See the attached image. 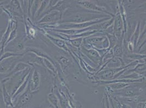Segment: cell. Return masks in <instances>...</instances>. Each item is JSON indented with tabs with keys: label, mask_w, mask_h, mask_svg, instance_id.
<instances>
[{
	"label": "cell",
	"mask_w": 146,
	"mask_h": 108,
	"mask_svg": "<svg viewBox=\"0 0 146 108\" xmlns=\"http://www.w3.org/2000/svg\"><path fill=\"white\" fill-rule=\"evenodd\" d=\"M110 16L103 14L102 12L91 11H84L80 12H72L67 15L64 18L58 22L60 24L63 23H82L96 20L97 19L109 18Z\"/></svg>",
	"instance_id": "1"
},
{
	"label": "cell",
	"mask_w": 146,
	"mask_h": 108,
	"mask_svg": "<svg viewBox=\"0 0 146 108\" xmlns=\"http://www.w3.org/2000/svg\"><path fill=\"white\" fill-rule=\"evenodd\" d=\"M23 61V56H13L0 62V75H6L12 71L19 62Z\"/></svg>",
	"instance_id": "2"
},
{
	"label": "cell",
	"mask_w": 146,
	"mask_h": 108,
	"mask_svg": "<svg viewBox=\"0 0 146 108\" xmlns=\"http://www.w3.org/2000/svg\"><path fill=\"white\" fill-rule=\"evenodd\" d=\"M17 28H18V21L17 19L14 17L9 18L6 29L0 38V57L5 53V45L11 31Z\"/></svg>",
	"instance_id": "3"
},
{
	"label": "cell",
	"mask_w": 146,
	"mask_h": 108,
	"mask_svg": "<svg viewBox=\"0 0 146 108\" xmlns=\"http://www.w3.org/2000/svg\"><path fill=\"white\" fill-rule=\"evenodd\" d=\"M26 46H25L23 38L18 36L14 40L8 43L5 47V52L8 51L15 54H25L26 53Z\"/></svg>",
	"instance_id": "4"
},
{
	"label": "cell",
	"mask_w": 146,
	"mask_h": 108,
	"mask_svg": "<svg viewBox=\"0 0 146 108\" xmlns=\"http://www.w3.org/2000/svg\"><path fill=\"white\" fill-rule=\"evenodd\" d=\"M38 91L33 92L30 89V82L28 85L27 89L24 92L20 95L19 96L18 98L13 102L15 108H24L26 107L29 103H30L31 100L33 96Z\"/></svg>",
	"instance_id": "5"
},
{
	"label": "cell",
	"mask_w": 146,
	"mask_h": 108,
	"mask_svg": "<svg viewBox=\"0 0 146 108\" xmlns=\"http://www.w3.org/2000/svg\"><path fill=\"white\" fill-rule=\"evenodd\" d=\"M3 7L12 14L13 17H23L24 13L19 1L13 0L7 1Z\"/></svg>",
	"instance_id": "6"
},
{
	"label": "cell",
	"mask_w": 146,
	"mask_h": 108,
	"mask_svg": "<svg viewBox=\"0 0 146 108\" xmlns=\"http://www.w3.org/2000/svg\"><path fill=\"white\" fill-rule=\"evenodd\" d=\"M141 87L131 84L121 90H116V94L125 98H131L141 95Z\"/></svg>",
	"instance_id": "7"
},
{
	"label": "cell",
	"mask_w": 146,
	"mask_h": 108,
	"mask_svg": "<svg viewBox=\"0 0 146 108\" xmlns=\"http://www.w3.org/2000/svg\"><path fill=\"white\" fill-rule=\"evenodd\" d=\"M78 4L81 7L86 9V10H88V11L99 12H104L111 15V13L107 11L106 9H105L104 7L98 6L95 3L91 1H78Z\"/></svg>",
	"instance_id": "8"
},
{
	"label": "cell",
	"mask_w": 146,
	"mask_h": 108,
	"mask_svg": "<svg viewBox=\"0 0 146 108\" xmlns=\"http://www.w3.org/2000/svg\"><path fill=\"white\" fill-rule=\"evenodd\" d=\"M41 75L37 69H35L32 73L30 79V89L32 91L35 92L39 91L38 89L40 85Z\"/></svg>",
	"instance_id": "9"
},
{
	"label": "cell",
	"mask_w": 146,
	"mask_h": 108,
	"mask_svg": "<svg viewBox=\"0 0 146 108\" xmlns=\"http://www.w3.org/2000/svg\"><path fill=\"white\" fill-rule=\"evenodd\" d=\"M62 14L58 12L52 11L44 15L42 18L36 22L38 24H48L50 23L54 22L56 21L61 20Z\"/></svg>",
	"instance_id": "10"
},
{
	"label": "cell",
	"mask_w": 146,
	"mask_h": 108,
	"mask_svg": "<svg viewBox=\"0 0 146 108\" xmlns=\"http://www.w3.org/2000/svg\"><path fill=\"white\" fill-rule=\"evenodd\" d=\"M31 68H32V66L27 63H26L23 61L19 62L17 64V65L14 68L12 71L9 72V74H8L7 75H4L5 76L2 79L9 78L17 73L22 72L28 69H31Z\"/></svg>",
	"instance_id": "11"
},
{
	"label": "cell",
	"mask_w": 146,
	"mask_h": 108,
	"mask_svg": "<svg viewBox=\"0 0 146 108\" xmlns=\"http://www.w3.org/2000/svg\"><path fill=\"white\" fill-rule=\"evenodd\" d=\"M1 91L2 92L3 101L5 103L6 108H15L14 105L13 103L12 96L8 92L5 85L3 83H1Z\"/></svg>",
	"instance_id": "12"
},
{
	"label": "cell",
	"mask_w": 146,
	"mask_h": 108,
	"mask_svg": "<svg viewBox=\"0 0 146 108\" xmlns=\"http://www.w3.org/2000/svg\"><path fill=\"white\" fill-rule=\"evenodd\" d=\"M25 53H31L32 54H35L37 56L41 57L42 59H46L47 60L50 61L51 62H52L53 64H54L53 61L50 58L48 54H46L45 52H44L43 50L39 49V48H36L33 47H30L26 46V50Z\"/></svg>",
	"instance_id": "13"
},
{
	"label": "cell",
	"mask_w": 146,
	"mask_h": 108,
	"mask_svg": "<svg viewBox=\"0 0 146 108\" xmlns=\"http://www.w3.org/2000/svg\"><path fill=\"white\" fill-rule=\"evenodd\" d=\"M114 25L113 31L117 37H120L122 34V31L123 28V22L122 20L121 15L120 14H118L114 18Z\"/></svg>",
	"instance_id": "14"
},
{
	"label": "cell",
	"mask_w": 146,
	"mask_h": 108,
	"mask_svg": "<svg viewBox=\"0 0 146 108\" xmlns=\"http://www.w3.org/2000/svg\"><path fill=\"white\" fill-rule=\"evenodd\" d=\"M82 51L84 52L86 55L94 63H99L101 61V56L99 53L95 49H87L86 48L82 47Z\"/></svg>",
	"instance_id": "15"
},
{
	"label": "cell",
	"mask_w": 146,
	"mask_h": 108,
	"mask_svg": "<svg viewBox=\"0 0 146 108\" xmlns=\"http://www.w3.org/2000/svg\"><path fill=\"white\" fill-rule=\"evenodd\" d=\"M31 74H32V72L31 71L30 72L28 76H27V77L23 82V83L20 85V86L19 87L18 89L16 91L15 94L13 95L12 97L13 103L18 98L19 96H20L27 89L29 83V82H30Z\"/></svg>",
	"instance_id": "16"
},
{
	"label": "cell",
	"mask_w": 146,
	"mask_h": 108,
	"mask_svg": "<svg viewBox=\"0 0 146 108\" xmlns=\"http://www.w3.org/2000/svg\"><path fill=\"white\" fill-rule=\"evenodd\" d=\"M122 62L121 59L119 57H114L110 60L106 64L105 69H116L120 68L122 66Z\"/></svg>",
	"instance_id": "17"
},
{
	"label": "cell",
	"mask_w": 146,
	"mask_h": 108,
	"mask_svg": "<svg viewBox=\"0 0 146 108\" xmlns=\"http://www.w3.org/2000/svg\"><path fill=\"white\" fill-rule=\"evenodd\" d=\"M42 1H34L32 4L31 10V17L32 20H34L35 18V16L36 12H38L40 4Z\"/></svg>",
	"instance_id": "18"
},
{
	"label": "cell",
	"mask_w": 146,
	"mask_h": 108,
	"mask_svg": "<svg viewBox=\"0 0 146 108\" xmlns=\"http://www.w3.org/2000/svg\"><path fill=\"white\" fill-rule=\"evenodd\" d=\"M48 98L49 102L53 105V107H54V108H61L60 103L59 102L58 98L55 94H50L48 96Z\"/></svg>",
	"instance_id": "19"
},
{
	"label": "cell",
	"mask_w": 146,
	"mask_h": 108,
	"mask_svg": "<svg viewBox=\"0 0 146 108\" xmlns=\"http://www.w3.org/2000/svg\"><path fill=\"white\" fill-rule=\"evenodd\" d=\"M50 1H42V3L40 4V6L39 7V8L36 12V16H35V18H40V15H42L43 12L45 11L46 8H48V5H49Z\"/></svg>",
	"instance_id": "20"
},
{
	"label": "cell",
	"mask_w": 146,
	"mask_h": 108,
	"mask_svg": "<svg viewBox=\"0 0 146 108\" xmlns=\"http://www.w3.org/2000/svg\"><path fill=\"white\" fill-rule=\"evenodd\" d=\"M48 37H49V38L50 39L51 41H52V42L55 43V44H56V46H57L58 47L62 48V49H64L66 50H66V44H65V43H64L63 40H60V39H58V38H56L53 37L52 36H50V35H48Z\"/></svg>",
	"instance_id": "21"
},
{
	"label": "cell",
	"mask_w": 146,
	"mask_h": 108,
	"mask_svg": "<svg viewBox=\"0 0 146 108\" xmlns=\"http://www.w3.org/2000/svg\"><path fill=\"white\" fill-rule=\"evenodd\" d=\"M57 60L59 62L60 64H61V66L63 70H65L66 69H67V67L69 65V61L68 59V58L64 56H61L58 57Z\"/></svg>",
	"instance_id": "22"
},
{
	"label": "cell",
	"mask_w": 146,
	"mask_h": 108,
	"mask_svg": "<svg viewBox=\"0 0 146 108\" xmlns=\"http://www.w3.org/2000/svg\"><path fill=\"white\" fill-rule=\"evenodd\" d=\"M113 54L116 57H120L123 54V50L121 45L116 44L113 49Z\"/></svg>",
	"instance_id": "23"
},
{
	"label": "cell",
	"mask_w": 146,
	"mask_h": 108,
	"mask_svg": "<svg viewBox=\"0 0 146 108\" xmlns=\"http://www.w3.org/2000/svg\"><path fill=\"white\" fill-rule=\"evenodd\" d=\"M18 28H17L14 29V30H13L11 31V33L10 34V35H9V38H8L7 41L6 43L5 47L6 46L8 43H9L10 42H11L13 40H14L18 37Z\"/></svg>",
	"instance_id": "24"
},
{
	"label": "cell",
	"mask_w": 146,
	"mask_h": 108,
	"mask_svg": "<svg viewBox=\"0 0 146 108\" xmlns=\"http://www.w3.org/2000/svg\"><path fill=\"white\" fill-rule=\"evenodd\" d=\"M43 62H44V67L48 68L49 70H51L52 72L56 73V69L54 66V64L52 62H51L50 61L46 59H43Z\"/></svg>",
	"instance_id": "25"
},
{
	"label": "cell",
	"mask_w": 146,
	"mask_h": 108,
	"mask_svg": "<svg viewBox=\"0 0 146 108\" xmlns=\"http://www.w3.org/2000/svg\"><path fill=\"white\" fill-rule=\"evenodd\" d=\"M83 40H84V38H82V37L76 38L70 40V43L75 47L79 48L81 46L82 43L83 42L82 41Z\"/></svg>",
	"instance_id": "26"
},
{
	"label": "cell",
	"mask_w": 146,
	"mask_h": 108,
	"mask_svg": "<svg viewBox=\"0 0 146 108\" xmlns=\"http://www.w3.org/2000/svg\"><path fill=\"white\" fill-rule=\"evenodd\" d=\"M26 30L27 36L28 37H30L31 38L35 37V36L36 35V30L35 29H34V28L33 27H30L27 25L26 27Z\"/></svg>",
	"instance_id": "27"
},
{
	"label": "cell",
	"mask_w": 146,
	"mask_h": 108,
	"mask_svg": "<svg viewBox=\"0 0 146 108\" xmlns=\"http://www.w3.org/2000/svg\"><path fill=\"white\" fill-rule=\"evenodd\" d=\"M136 108H146V102H140L137 103Z\"/></svg>",
	"instance_id": "28"
},
{
	"label": "cell",
	"mask_w": 146,
	"mask_h": 108,
	"mask_svg": "<svg viewBox=\"0 0 146 108\" xmlns=\"http://www.w3.org/2000/svg\"><path fill=\"white\" fill-rule=\"evenodd\" d=\"M2 6H0V15L1 14V13L3 12H2Z\"/></svg>",
	"instance_id": "29"
},
{
	"label": "cell",
	"mask_w": 146,
	"mask_h": 108,
	"mask_svg": "<svg viewBox=\"0 0 146 108\" xmlns=\"http://www.w3.org/2000/svg\"><path fill=\"white\" fill-rule=\"evenodd\" d=\"M1 82L0 81V90H1Z\"/></svg>",
	"instance_id": "30"
}]
</instances>
